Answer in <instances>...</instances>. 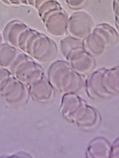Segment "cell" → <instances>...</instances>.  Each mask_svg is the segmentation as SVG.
Wrapping results in <instances>:
<instances>
[{
  "label": "cell",
  "instance_id": "cell-1",
  "mask_svg": "<svg viewBox=\"0 0 119 158\" xmlns=\"http://www.w3.org/2000/svg\"><path fill=\"white\" fill-rule=\"evenodd\" d=\"M2 38L4 42L40 64L50 62L58 54V48L53 39L18 19L7 22L3 30Z\"/></svg>",
  "mask_w": 119,
  "mask_h": 158
},
{
  "label": "cell",
  "instance_id": "cell-2",
  "mask_svg": "<svg viewBox=\"0 0 119 158\" xmlns=\"http://www.w3.org/2000/svg\"><path fill=\"white\" fill-rule=\"evenodd\" d=\"M60 112L64 119L83 129H92L100 122L97 110L76 93L63 94Z\"/></svg>",
  "mask_w": 119,
  "mask_h": 158
},
{
  "label": "cell",
  "instance_id": "cell-3",
  "mask_svg": "<svg viewBox=\"0 0 119 158\" xmlns=\"http://www.w3.org/2000/svg\"><path fill=\"white\" fill-rule=\"evenodd\" d=\"M87 95L92 99H103L119 93V67H102L93 71L84 82Z\"/></svg>",
  "mask_w": 119,
  "mask_h": 158
},
{
  "label": "cell",
  "instance_id": "cell-4",
  "mask_svg": "<svg viewBox=\"0 0 119 158\" xmlns=\"http://www.w3.org/2000/svg\"><path fill=\"white\" fill-rule=\"evenodd\" d=\"M60 50L71 67L81 75L91 72L95 67V57L86 50L82 40L66 36L60 41Z\"/></svg>",
  "mask_w": 119,
  "mask_h": 158
},
{
  "label": "cell",
  "instance_id": "cell-5",
  "mask_svg": "<svg viewBox=\"0 0 119 158\" xmlns=\"http://www.w3.org/2000/svg\"><path fill=\"white\" fill-rule=\"evenodd\" d=\"M47 78L54 89L63 94L76 93L84 85L82 75L63 60H57L51 63Z\"/></svg>",
  "mask_w": 119,
  "mask_h": 158
},
{
  "label": "cell",
  "instance_id": "cell-6",
  "mask_svg": "<svg viewBox=\"0 0 119 158\" xmlns=\"http://www.w3.org/2000/svg\"><path fill=\"white\" fill-rule=\"evenodd\" d=\"M118 41L117 30L107 23H102L95 25L83 43L86 50L95 57L102 54L107 48L117 43Z\"/></svg>",
  "mask_w": 119,
  "mask_h": 158
},
{
  "label": "cell",
  "instance_id": "cell-7",
  "mask_svg": "<svg viewBox=\"0 0 119 158\" xmlns=\"http://www.w3.org/2000/svg\"><path fill=\"white\" fill-rule=\"evenodd\" d=\"M0 95L13 106L25 104L30 98L28 86L15 78L8 69L1 67Z\"/></svg>",
  "mask_w": 119,
  "mask_h": 158
},
{
  "label": "cell",
  "instance_id": "cell-8",
  "mask_svg": "<svg viewBox=\"0 0 119 158\" xmlns=\"http://www.w3.org/2000/svg\"><path fill=\"white\" fill-rule=\"evenodd\" d=\"M7 69L15 78L27 86L45 76L44 70L38 62L20 51Z\"/></svg>",
  "mask_w": 119,
  "mask_h": 158
},
{
  "label": "cell",
  "instance_id": "cell-9",
  "mask_svg": "<svg viewBox=\"0 0 119 158\" xmlns=\"http://www.w3.org/2000/svg\"><path fill=\"white\" fill-rule=\"evenodd\" d=\"M95 25L93 17L85 10H76L69 15L67 33L69 35L84 40Z\"/></svg>",
  "mask_w": 119,
  "mask_h": 158
},
{
  "label": "cell",
  "instance_id": "cell-10",
  "mask_svg": "<svg viewBox=\"0 0 119 158\" xmlns=\"http://www.w3.org/2000/svg\"><path fill=\"white\" fill-rule=\"evenodd\" d=\"M69 15L63 9L51 12L43 22L46 30L51 35L61 36L67 35Z\"/></svg>",
  "mask_w": 119,
  "mask_h": 158
},
{
  "label": "cell",
  "instance_id": "cell-11",
  "mask_svg": "<svg viewBox=\"0 0 119 158\" xmlns=\"http://www.w3.org/2000/svg\"><path fill=\"white\" fill-rule=\"evenodd\" d=\"M28 88L30 98L37 102H49L55 96V89L46 76L29 86Z\"/></svg>",
  "mask_w": 119,
  "mask_h": 158
},
{
  "label": "cell",
  "instance_id": "cell-12",
  "mask_svg": "<svg viewBox=\"0 0 119 158\" xmlns=\"http://www.w3.org/2000/svg\"><path fill=\"white\" fill-rule=\"evenodd\" d=\"M111 144L105 138L98 137L92 139L86 150V157L92 158H109Z\"/></svg>",
  "mask_w": 119,
  "mask_h": 158
},
{
  "label": "cell",
  "instance_id": "cell-13",
  "mask_svg": "<svg viewBox=\"0 0 119 158\" xmlns=\"http://www.w3.org/2000/svg\"><path fill=\"white\" fill-rule=\"evenodd\" d=\"M20 50L4 42L0 46V67L8 69Z\"/></svg>",
  "mask_w": 119,
  "mask_h": 158
},
{
  "label": "cell",
  "instance_id": "cell-14",
  "mask_svg": "<svg viewBox=\"0 0 119 158\" xmlns=\"http://www.w3.org/2000/svg\"><path fill=\"white\" fill-rule=\"evenodd\" d=\"M61 6V4L59 2L58 0H46L42 2L41 5L37 9L38 15L39 17L42 16V15L48 9L56 6Z\"/></svg>",
  "mask_w": 119,
  "mask_h": 158
},
{
  "label": "cell",
  "instance_id": "cell-15",
  "mask_svg": "<svg viewBox=\"0 0 119 158\" xmlns=\"http://www.w3.org/2000/svg\"><path fill=\"white\" fill-rule=\"evenodd\" d=\"M112 9L114 14L115 23L117 29H118V19H119V0H113Z\"/></svg>",
  "mask_w": 119,
  "mask_h": 158
},
{
  "label": "cell",
  "instance_id": "cell-16",
  "mask_svg": "<svg viewBox=\"0 0 119 158\" xmlns=\"http://www.w3.org/2000/svg\"><path fill=\"white\" fill-rule=\"evenodd\" d=\"M87 0H65L66 4L72 9H77L82 6Z\"/></svg>",
  "mask_w": 119,
  "mask_h": 158
},
{
  "label": "cell",
  "instance_id": "cell-17",
  "mask_svg": "<svg viewBox=\"0 0 119 158\" xmlns=\"http://www.w3.org/2000/svg\"><path fill=\"white\" fill-rule=\"evenodd\" d=\"M118 138H117L113 143L111 145V151L110 157H119V144H118Z\"/></svg>",
  "mask_w": 119,
  "mask_h": 158
},
{
  "label": "cell",
  "instance_id": "cell-18",
  "mask_svg": "<svg viewBox=\"0 0 119 158\" xmlns=\"http://www.w3.org/2000/svg\"><path fill=\"white\" fill-rule=\"evenodd\" d=\"M46 0H34V8L37 9L38 7L41 5L42 2L45 1Z\"/></svg>",
  "mask_w": 119,
  "mask_h": 158
},
{
  "label": "cell",
  "instance_id": "cell-19",
  "mask_svg": "<svg viewBox=\"0 0 119 158\" xmlns=\"http://www.w3.org/2000/svg\"><path fill=\"white\" fill-rule=\"evenodd\" d=\"M10 5H13V6H20L21 5L20 2H19V0H8Z\"/></svg>",
  "mask_w": 119,
  "mask_h": 158
},
{
  "label": "cell",
  "instance_id": "cell-20",
  "mask_svg": "<svg viewBox=\"0 0 119 158\" xmlns=\"http://www.w3.org/2000/svg\"><path fill=\"white\" fill-rule=\"evenodd\" d=\"M27 3L29 6H30L32 7H34V0H27Z\"/></svg>",
  "mask_w": 119,
  "mask_h": 158
},
{
  "label": "cell",
  "instance_id": "cell-21",
  "mask_svg": "<svg viewBox=\"0 0 119 158\" xmlns=\"http://www.w3.org/2000/svg\"><path fill=\"white\" fill-rule=\"evenodd\" d=\"M19 2H20L21 4H23V5H28V3H27V0H19Z\"/></svg>",
  "mask_w": 119,
  "mask_h": 158
},
{
  "label": "cell",
  "instance_id": "cell-22",
  "mask_svg": "<svg viewBox=\"0 0 119 158\" xmlns=\"http://www.w3.org/2000/svg\"><path fill=\"white\" fill-rule=\"evenodd\" d=\"M1 1L2 3H4V4H6V5H10V4H9V2L8 0H1Z\"/></svg>",
  "mask_w": 119,
  "mask_h": 158
},
{
  "label": "cell",
  "instance_id": "cell-23",
  "mask_svg": "<svg viewBox=\"0 0 119 158\" xmlns=\"http://www.w3.org/2000/svg\"><path fill=\"white\" fill-rule=\"evenodd\" d=\"M3 43V38H2V35L1 34V31H0V46L1 45V44Z\"/></svg>",
  "mask_w": 119,
  "mask_h": 158
}]
</instances>
